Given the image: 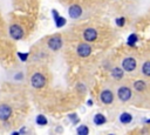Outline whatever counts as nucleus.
I'll return each instance as SVG.
<instances>
[{
  "mask_svg": "<svg viewBox=\"0 0 150 135\" xmlns=\"http://www.w3.org/2000/svg\"><path fill=\"white\" fill-rule=\"evenodd\" d=\"M9 35L14 40H20L23 36V31L19 25H11L9 27Z\"/></svg>",
  "mask_w": 150,
  "mask_h": 135,
  "instance_id": "nucleus-3",
  "label": "nucleus"
},
{
  "mask_svg": "<svg viewBox=\"0 0 150 135\" xmlns=\"http://www.w3.org/2000/svg\"><path fill=\"white\" fill-rule=\"evenodd\" d=\"M93 121H94V123L96 126H101V124H104L107 122V119H105V116L103 114H96L94 116V120Z\"/></svg>",
  "mask_w": 150,
  "mask_h": 135,
  "instance_id": "nucleus-13",
  "label": "nucleus"
},
{
  "mask_svg": "<svg viewBox=\"0 0 150 135\" xmlns=\"http://www.w3.org/2000/svg\"><path fill=\"white\" fill-rule=\"evenodd\" d=\"M124 22H125V19H124V18H118V19H116V25L120 26V27H122V26L124 25Z\"/></svg>",
  "mask_w": 150,
  "mask_h": 135,
  "instance_id": "nucleus-20",
  "label": "nucleus"
},
{
  "mask_svg": "<svg viewBox=\"0 0 150 135\" xmlns=\"http://www.w3.org/2000/svg\"><path fill=\"white\" fill-rule=\"evenodd\" d=\"M76 133H77L79 135H88L89 129H88V127H87V126L81 124V126H80V127L76 129Z\"/></svg>",
  "mask_w": 150,
  "mask_h": 135,
  "instance_id": "nucleus-17",
  "label": "nucleus"
},
{
  "mask_svg": "<svg viewBox=\"0 0 150 135\" xmlns=\"http://www.w3.org/2000/svg\"><path fill=\"white\" fill-rule=\"evenodd\" d=\"M12 115V108L8 104H0V120L7 121Z\"/></svg>",
  "mask_w": 150,
  "mask_h": 135,
  "instance_id": "nucleus-8",
  "label": "nucleus"
},
{
  "mask_svg": "<svg viewBox=\"0 0 150 135\" xmlns=\"http://www.w3.org/2000/svg\"><path fill=\"white\" fill-rule=\"evenodd\" d=\"M18 56L20 58L21 61H26L27 58H28V53H25V54H22V53H18Z\"/></svg>",
  "mask_w": 150,
  "mask_h": 135,
  "instance_id": "nucleus-21",
  "label": "nucleus"
},
{
  "mask_svg": "<svg viewBox=\"0 0 150 135\" xmlns=\"http://www.w3.org/2000/svg\"><path fill=\"white\" fill-rule=\"evenodd\" d=\"M69 119H73V122H74V123H76V122H77V117H76V114H71V115L69 116Z\"/></svg>",
  "mask_w": 150,
  "mask_h": 135,
  "instance_id": "nucleus-23",
  "label": "nucleus"
},
{
  "mask_svg": "<svg viewBox=\"0 0 150 135\" xmlns=\"http://www.w3.org/2000/svg\"><path fill=\"white\" fill-rule=\"evenodd\" d=\"M145 122H146V123H149V124H150V119H149V120H146V121H145Z\"/></svg>",
  "mask_w": 150,
  "mask_h": 135,
  "instance_id": "nucleus-24",
  "label": "nucleus"
},
{
  "mask_svg": "<svg viewBox=\"0 0 150 135\" xmlns=\"http://www.w3.org/2000/svg\"><path fill=\"white\" fill-rule=\"evenodd\" d=\"M36 123L39 126H46L48 123V121H47V119H46L45 115H38L36 116Z\"/></svg>",
  "mask_w": 150,
  "mask_h": 135,
  "instance_id": "nucleus-18",
  "label": "nucleus"
},
{
  "mask_svg": "<svg viewBox=\"0 0 150 135\" xmlns=\"http://www.w3.org/2000/svg\"><path fill=\"white\" fill-rule=\"evenodd\" d=\"M131 121H132V115H131L130 113L124 112V113H122V114L120 115V122H121V123L128 124V123H130Z\"/></svg>",
  "mask_w": 150,
  "mask_h": 135,
  "instance_id": "nucleus-12",
  "label": "nucleus"
},
{
  "mask_svg": "<svg viewBox=\"0 0 150 135\" xmlns=\"http://www.w3.org/2000/svg\"><path fill=\"white\" fill-rule=\"evenodd\" d=\"M136 42H137V35H136V34H130V35L128 36V39H127V43H128L129 46L134 47V46L136 45Z\"/></svg>",
  "mask_w": 150,
  "mask_h": 135,
  "instance_id": "nucleus-16",
  "label": "nucleus"
},
{
  "mask_svg": "<svg viewBox=\"0 0 150 135\" xmlns=\"http://www.w3.org/2000/svg\"><path fill=\"white\" fill-rule=\"evenodd\" d=\"M83 38L86 41H95L97 39V31L94 28H86L83 32Z\"/></svg>",
  "mask_w": 150,
  "mask_h": 135,
  "instance_id": "nucleus-9",
  "label": "nucleus"
},
{
  "mask_svg": "<svg viewBox=\"0 0 150 135\" xmlns=\"http://www.w3.org/2000/svg\"><path fill=\"white\" fill-rule=\"evenodd\" d=\"M30 85L33 86V88L40 89L46 85V77L43 74L41 73H34L30 76Z\"/></svg>",
  "mask_w": 150,
  "mask_h": 135,
  "instance_id": "nucleus-1",
  "label": "nucleus"
},
{
  "mask_svg": "<svg viewBox=\"0 0 150 135\" xmlns=\"http://www.w3.org/2000/svg\"><path fill=\"white\" fill-rule=\"evenodd\" d=\"M136 66H137V62H136V60H135L134 58H131V56H128V58H125V59L122 61V68H123L125 72H132V70H135Z\"/></svg>",
  "mask_w": 150,
  "mask_h": 135,
  "instance_id": "nucleus-4",
  "label": "nucleus"
},
{
  "mask_svg": "<svg viewBox=\"0 0 150 135\" xmlns=\"http://www.w3.org/2000/svg\"><path fill=\"white\" fill-rule=\"evenodd\" d=\"M76 52L79 54V56L81 58H87L90 55L91 53V47L88 45V43H80L76 48Z\"/></svg>",
  "mask_w": 150,
  "mask_h": 135,
  "instance_id": "nucleus-6",
  "label": "nucleus"
},
{
  "mask_svg": "<svg viewBox=\"0 0 150 135\" xmlns=\"http://www.w3.org/2000/svg\"><path fill=\"white\" fill-rule=\"evenodd\" d=\"M68 14L71 19H77L82 15V8L79 5H71L68 8Z\"/></svg>",
  "mask_w": 150,
  "mask_h": 135,
  "instance_id": "nucleus-10",
  "label": "nucleus"
},
{
  "mask_svg": "<svg viewBox=\"0 0 150 135\" xmlns=\"http://www.w3.org/2000/svg\"><path fill=\"white\" fill-rule=\"evenodd\" d=\"M134 89L137 92H143L145 89V82L142 80H137L134 82Z\"/></svg>",
  "mask_w": 150,
  "mask_h": 135,
  "instance_id": "nucleus-14",
  "label": "nucleus"
},
{
  "mask_svg": "<svg viewBox=\"0 0 150 135\" xmlns=\"http://www.w3.org/2000/svg\"><path fill=\"white\" fill-rule=\"evenodd\" d=\"M117 96H118V99H120L121 101H123V102L129 101L130 97H131V90H130V88L127 87V86L120 87L118 90H117Z\"/></svg>",
  "mask_w": 150,
  "mask_h": 135,
  "instance_id": "nucleus-2",
  "label": "nucleus"
},
{
  "mask_svg": "<svg viewBox=\"0 0 150 135\" xmlns=\"http://www.w3.org/2000/svg\"><path fill=\"white\" fill-rule=\"evenodd\" d=\"M142 73L145 76H150V61H145L142 65Z\"/></svg>",
  "mask_w": 150,
  "mask_h": 135,
  "instance_id": "nucleus-15",
  "label": "nucleus"
},
{
  "mask_svg": "<svg viewBox=\"0 0 150 135\" xmlns=\"http://www.w3.org/2000/svg\"><path fill=\"white\" fill-rule=\"evenodd\" d=\"M100 100L104 103V104H110L114 101V94L110 89H104L101 92L100 94Z\"/></svg>",
  "mask_w": 150,
  "mask_h": 135,
  "instance_id": "nucleus-7",
  "label": "nucleus"
},
{
  "mask_svg": "<svg viewBox=\"0 0 150 135\" xmlns=\"http://www.w3.org/2000/svg\"><path fill=\"white\" fill-rule=\"evenodd\" d=\"M52 14H53V18H54V21H55V20H56V19H57V18L60 16L56 9H52Z\"/></svg>",
  "mask_w": 150,
  "mask_h": 135,
  "instance_id": "nucleus-22",
  "label": "nucleus"
},
{
  "mask_svg": "<svg viewBox=\"0 0 150 135\" xmlns=\"http://www.w3.org/2000/svg\"><path fill=\"white\" fill-rule=\"evenodd\" d=\"M62 39L57 35L55 36H52L49 40H48V47L52 49V50H59L61 47H62Z\"/></svg>",
  "mask_w": 150,
  "mask_h": 135,
  "instance_id": "nucleus-5",
  "label": "nucleus"
},
{
  "mask_svg": "<svg viewBox=\"0 0 150 135\" xmlns=\"http://www.w3.org/2000/svg\"><path fill=\"white\" fill-rule=\"evenodd\" d=\"M123 74H124V69L123 68H120V67H115L111 70V75L116 80H121L123 77Z\"/></svg>",
  "mask_w": 150,
  "mask_h": 135,
  "instance_id": "nucleus-11",
  "label": "nucleus"
},
{
  "mask_svg": "<svg viewBox=\"0 0 150 135\" xmlns=\"http://www.w3.org/2000/svg\"><path fill=\"white\" fill-rule=\"evenodd\" d=\"M55 22H56V27L60 28V27H62V26L66 25V19H64L63 16H59V18L55 20Z\"/></svg>",
  "mask_w": 150,
  "mask_h": 135,
  "instance_id": "nucleus-19",
  "label": "nucleus"
}]
</instances>
